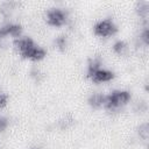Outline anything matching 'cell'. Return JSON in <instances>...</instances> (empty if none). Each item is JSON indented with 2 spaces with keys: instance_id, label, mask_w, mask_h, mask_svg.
<instances>
[{
  "instance_id": "52a82bcc",
  "label": "cell",
  "mask_w": 149,
  "mask_h": 149,
  "mask_svg": "<svg viewBox=\"0 0 149 149\" xmlns=\"http://www.w3.org/2000/svg\"><path fill=\"white\" fill-rule=\"evenodd\" d=\"M87 102L92 108H95V109L101 108V107H104V104H105V94L99 93V92L92 93L87 98Z\"/></svg>"
},
{
  "instance_id": "8992f818",
  "label": "cell",
  "mask_w": 149,
  "mask_h": 149,
  "mask_svg": "<svg viewBox=\"0 0 149 149\" xmlns=\"http://www.w3.org/2000/svg\"><path fill=\"white\" fill-rule=\"evenodd\" d=\"M86 76L93 83H106V81L112 80L115 77L113 71L106 70V69H101V68L95 70V71H93V72H91V73H88V74H86Z\"/></svg>"
},
{
  "instance_id": "9c48e42d",
  "label": "cell",
  "mask_w": 149,
  "mask_h": 149,
  "mask_svg": "<svg viewBox=\"0 0 149 149\" xmlns=\"http://www.w3.org/2000/svg\"><path fill=\"white\" fill-rule=\"evenodd\" d=\"M74 123H76V119H74L72 115L68 114V115H64L63 118H61V119L58 120L57 126H58V128H61L62 130H66V129H70L71 127H73Z\"/></svg>"
},
{
  "instance_id": "9a60e30c",
  "label": "cell",
  "mask_w": 149,
  "mask_h": 149,
  "mask_svg": "<svg viewBox=\"0 0 149 149\" xmlns=\"http://www.w3.org/2000/svg\"><path fill=\"white\" fill-rule=\"evenodd\" d=\"M139 40H140V42H142L144 45H148V44H149V29H148V23L144 24L143 30H142V33H141L140 36H139Z\"/></svg>"
},
{
  "instance_id": "5bb4252c",
  "label": "cell",
  "mask_w": 149,
  "mask_h": 149,
  "mask_svg": "<svg viewBox=\"0 0 149 149\" xmlns=\"http://www.w3.org/2000/svg\"><path fill=\"white\" fill-rule=\"evenodd\" d=\"M137 134H139V136H140L142 140L147 141L148 137H149V126H148V123H142V125H140V126L137 127Z\"/></svg>"
},
{
  "instance_id": "6da1fadb",
  "label": "cell",
  "mask_w": 149,
  "mask_h": 149,
  "mask_svg": "<svg viewBox=\"0 0 149 149\" xmlns=\"http://www.w3.org/2000/svg\"><path fill=\"white\" fill-rule=\"evenodd\" d=\"M130 98H132V95H130V92H128V91H125V90L112 91L109 94L105 95L104 108L109 112H115L119 108L127 105L129 102Z\"/></svg>"
},
{
  "instance_id": "7a4b0ae2",
  "label": "cell",
  "mask_w": 149,
  "mask_h": 149,
  "mask_svg": "<svg viewBox=\"0 0 149 149\" xmlns=\"http://www.w3.org/2000/svg\"><path fill=\"white\" fill-rule=\"evenodd\" d=\"M45 21L52 27H62L68 22V13L59 7H51L45 13Z\"/></svg>"
},
{
  "instance_id": "ba28073f",
  "label": "cell",
  "mask_w": 149,
  "mask_h": 149,
  "mask_svg": "<svg viewBox=\"0 0 149 149\" xmlns=\"http://www.w3.org/2000/svg\"><path fill=\"white\" fill-rule=\"evenodd\" d=\"M135 12L141 19H143V21H148V16H149L148 1H137L135 5Z\"/></svg>"
},
{
  "instance_id": "4fadbf2b",
  "label": "cell",
  "mask_w": 149,
  "mask_h": 149,
  "mask_svg": "<svg viewBox=\"0 0 149 149\" xmlns=\"http://www.w3.org/2000/svg\"><path fill=\"white\" fill-rule=\"evenodd\" d=\"M100 66H101V59H100L99 57H93V58H91V59L88 61V63H87L86 74H88V73H91V72H93V71L100 69Z\"/></svg>"
},
{
  "instance_id": "7c38bea8",
  "label": "cell",
  "mask_w": 149,
  "mask_h": 149,
  "mask_svg": "<svg viewBox=\"0 0 149 149\" xmlns=\"http://www.w3.org/2000/svg\"><path fill=\"white\" fill-rule=\"evenodd\" d=\"M54 43H55V47L59 51H65V49L68 48V36L66 35H59L55 38Z\"/></svg>"
},
{
  "instance_id": "d6986e66",
  "label": "cell",
  "mask_w": 149,
  "mask_h": 149,
  "mask_svg": "<svg viewBox=\"0 0 149 149\" xmlns=\"http://www.w3.org/2000/svg\"><path fill=\"white\" fill-rule=\"evenodd\" d=\"M30 149H40V148H37V147H33V148H30Z\"/></svg>"
},
{
  "instance_id": "2e32d148",
  "label": "cell",
  "mask_w": 149,
  "mask_h": 149,
  "mask_svg": "<svg viewBox=\"0 0 149 149\" xmlns=\"http://www.w3.org/2000/svg\"><path fill=\"white\" fill-rule=\"evenodd\" d=\"M30 76H31V77H33L37 83H38V81H41V80L43 79V77H44V76H43V73H42L38 69H33V70L30 71Z\"/></svg>"
},
{
  "instance_id": "8fae6325",
  "label": "cell",
  "mask_w": 149,
  "mask_h": 149,
  "mask_svg": "<svg viewBox=\"0 0 149 149\" xmlns=\"http://www.w3.org/2000/svg\"><path fill=\"white\" fill-rule=\"evenodd\" d=\"M112 48H113V51H114L116 55L122 56V55H125V54L127 52V50H128V44H127L125 41L119 40V41H116V42L113 44Z\"/></svg>"
},
{
  "instance_id": "3957f363",
  "label": "cell",
  "mask_w": 149,
  "mask_h": 149,
  "mask_svg": "<svg viewBox=\"0 0 149 149\" xmlns=\"http://www.w3.org/2000/svg\"><path fill=\"white\" fill-rule=\"evenodd\" d=\"M93 31L99 37H108L114 35L118 31V27L112 19H105V20L98 21L94 24Z\"/></svg>"
},
{
  "instance_id": "5b68a950",
  "label": "cell",
  "mask_w": 149,
  "mask_h": 149,
  "mask_svg": "<svg viewBox=\"0 0 149 149\" xmlns=\"http://www.w3.org/2000/svg\"><path fill=\"white\" fill-rule=\"evenodd\" d=\"M22 34V26L17 23H6L3 26H0V41L5 40L7 36L12 37H20Z\"/></svg>"
},
{
  "instance_id": "e0dca14e",
  "label": "cell",
  "mask_w": 149,
  "mask_h": 149,
  "mask_svg": "<svg viewBox=\"0 0 149 149\" xmlns=\"http://www.w3.org/2000/svg\"><path fill=\"white\" fill-rule=\"evenodd\" d=\"M7 101H8V95L0 90V108H3L7 105Z\"/></svg>"
},
{
  "instance_id": "30bf717a",
  "label": "cell",
  "mask_w": 149,
  "mask_h": 149,
  "mask_svg": "<svg viewBox=\"0 0 149 149\" xmlns=\"http://www.w3.org/2000/svg\"><path fill=\"white\" fill-rule=\"evenodd\" d=\"M17 5H19V2H15V1H5L0 5V13L3 16H9L13 13V10L16 8Z\"/></svg>"
},
{
  "instance_id": "ac0fdd59",
  "label": "cell",
  "mask_w": 149,
  "mask_h": 149,
  "mask_svg": "<svg viewBox=\"0 0 149 149\" xmlns=\"http://www.w3.org/2000/svg\"><path fill=\"white\" fill-rule=\"evenodd\" d=\"M8 119L7 118H5V116H2V115H0V132H3L7 127H8Z\"/></svg>"
},
{
  "instance_id": "277c9868",
  "label": "cell",
  "mask_w": 149,
  "mask_h": 149,
  "mask_svg": "<svg viewBox=\"0 0 149 149\" xmlns=\"http://www.w3.org/2000/svg\"><path fill=\"white\" fill-rule=\"evenodd\" d=\"M20 55H21L23 58H27V59L37 62V61L43 59V58L47 56V51H45L43 48L38 47V45L34 42L29 48H27V49H26L23 52H21Z\"/></svg>"
}]
</instances>
